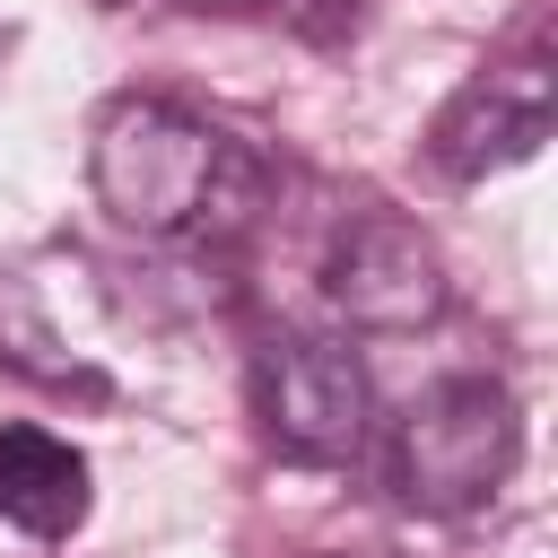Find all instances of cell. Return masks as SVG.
Masks as SVG:
<instances>
[{"instance_id": "obj_1", "label": "cell", "mask_w": 558, "mask_h": 558, "mask_svg": "<svg viewBox=\"0 0 558 558\" xmlns=\"http://www.w3.org/2000/svg\"><path fill=\"white\" fill-rule=\"evenodd\" d=\"M218 174H227V140L209 122H192L183 105L131 96L105 113L96 131V192L122 227L140 235H183L218 209Z\"/></svg>"}, {"instance_id": "obj_2", "label": "cell", "mask_w": 558, "mask_h": 558, "mask_svg": "<svg viewBox=\"0 0 558 558\" xmlns=\"http://www.w3.org/2000/svg\"><path fill=\"white\" fill-rule=\"evenodd\" d=\"M514 471V401L480 375L436 384L401 427H392V488L427 514H462L480 506L497 480Z\"/></svg>"}, {"instance_id": "obj_3", "label": "cell", "mask_w": 558, "mask_h": 558, "mask_svg": "<svg viewBox=\"0 0 558 558\" xmlns=\"http://www.w3.org/2000/svg\"><path fill=\"white\" fill-rule=\"evenodd\" d=\"M253 410L296 462H349L366 445V366L331 340H270L253 366Z\"/></svg>"}, {"instance_id": "obj_4", "label": "cell", "mask_w": 558, "mask_h": 558, "mask_svg": "<svg viewBox=\"0 0 558 558\" xmlns=\"http://www.w3.org/2000/svg\"><path fill=\"white\" fill-rule=\"evenodd\" d=\"M331 305L375 331H410L445 305V262L410 218H357L331 253Z\"/></svg>"}, {"instance_id": "obj_5", "label": "cell", "mask_w": 558, "mask_h": 558, "mask_svg": "<svg viewBox=\"0 0 558 558\" xmlns=\"http://www.w3.org/2000/svg\"><path fill=\"white\" fill-rule=\"evenodd\" d=\"M549 113H558V96H549V70H541V61L488 70V78H471V87L453 96V113L436 122V157H445L453 174L514 166V157H532V148L549 140Z\"/></svg>"}, {"instance_id": "obj_6", "label": "cell", "mask_w": 558, "mask_h": 558, "mask_svg": "<svg viewBox=\"0 0 558 558\" xmlns=\"http://www.w3.org/2000/svg\"><path fill=\"white\" fill-rule=\"evenodd\" d=\"M0 514L35 541H70L87 523V453L35 418H9L0 427Z\"/></svg>"}]
</instances>
